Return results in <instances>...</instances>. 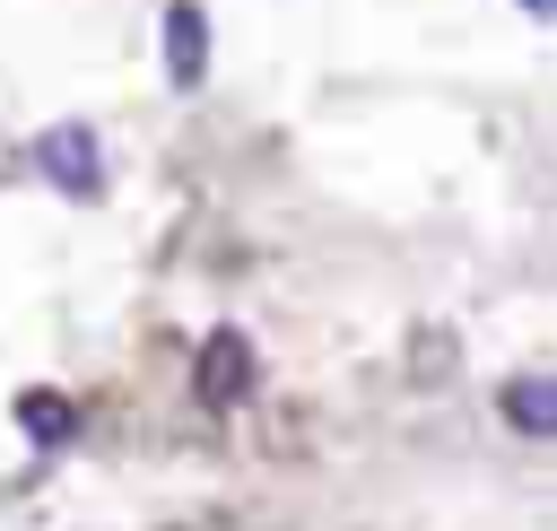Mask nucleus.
Returning a JSON list of instances; mask_svg holds the SVG:
<instances>
[{
  "label": "nucleus",
  "mask_w": 557,
  "mask_h": 531,
  "mask_svg": "<svg viewBox=\"0 0 557 531\" xmlns=\"http://www.w3.org/2000/svg\"><path fill=\"white\" fill-rule=\"evenodd\" d=\"M35 165H44V183H61V192H78V200L104 192V157H96V131H87V122H52V131L35 139Z\"/></svg>",
  "instance_id": "f257e3e1"
},
{
  "label": "nucleus",
  "mask_w": 557,
  "mask_h": 531,
  "mask_svg": "<svg viewBox=\"0 0 557 531\" xmlns=\"http://www.w3.org/2000/svg\"><path fill=\"white\" fill-rule=\"evenodd\" d=\"M165 70H174V87H200V70H209V17L191 0L165 9Z\"/></svg>",
  "instance_id": "7ed1b4c3"
},
{
  "label": "nucleus",
  "mask_w": 557,
  "mask_h": 531,
  "mask_svg": "<svg viewBox=\"0 0 557 531\" xmlns=\"http://www.w3.org/2000/svg\"><path fill=\"white\" fill-rule=\"evenodd\" d=\"M17 418H26V435H35L44 453H61V444L78 435V418H70V400H61V392H26V400H17Z\"/></svg>",
  "instance_id": "20e7f679"
},
{
  "label": "nucleus",
  "mask_w": 557,
  "mask_h": 531,
  "mask_svg": "<svg viewBox=\"0 0 557 531\" xmlns=\"http://www.w3.org/2000/svg\"><path fill=\"white\" fill-rule=\"evenodd\" d=\"M505 418H513L522 435H548V418H557V400H548V374H522V383L505 392Z\"/></svg>",
  "instance_id": "39448f33"
},
{
  "label": "nucleus",
  "mask_w": 557,
  "mask_h": 531,
  "mask_svg": "<svg viewBox=\"0 0 557 531\" xmlns=\"http://www.w3.org/2000/svg\"><path fill=\"white\" fill-rule=\"evenodd\" d=\"M244 392H252V339H244V331H209V339H200V400L226 409V400H244Z\"/></svg>",
  "instance_id": "f03ea898"
}]
</instances>
